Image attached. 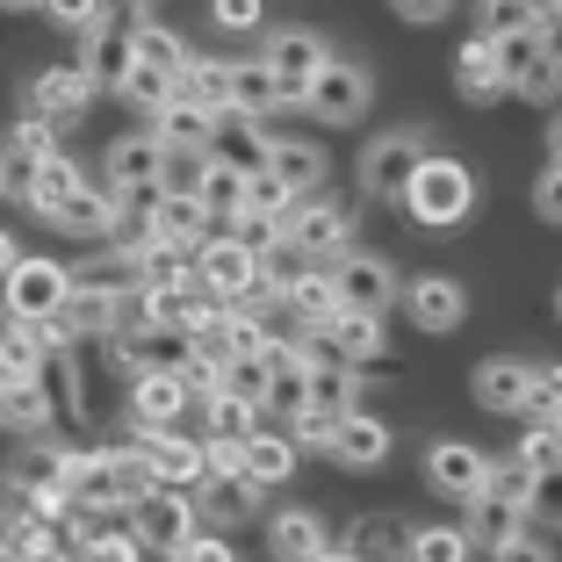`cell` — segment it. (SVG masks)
Returning <instances> with one entry per match:
<instances>
[{
  "label": "cell",
  "mask_w": 562,
  "mask_h": 562,
  "mask_svg": "<svg viewBox=\"0 0 562 562\" xmlns=\"http://www.w3.org/2000/svg\"><path fill=\"white\" fill-rule=\"evenodd\" d=\"M397 202L426 232H454V224H469V210H476V173H469L462 159H418V173L404 181Z\"/></svg>",
  "instance_id": "cell-1"
},
{
  "label": "cell",
  "mask_w": 562,
  "mask_h": 562,
  "mask_svg": "<svg viewBox=\"0 0 562 562\" xmlns=\"http://www.w3.org/2000/svg\"><path fill=\"white\" fill-rule=\"evenodd\" d=\"M145 469H137L131 447H109V454H80V462H66V505H80V513H131L137 497H145Z\"/></svg>",
  "instance_id": "cell-2"
},
{
  "label": "cell",
  "mask_w": 562,
  "mask_h": 562,
  "mask_svg": "<svg viewBox=\"0 0 562 562\" xmlns=\"http://www.w3.org/2000/svg\"><path fill=\"white\" fill-rule=\"evenodd\" d=\"M66 296H72V267L44 260V252H30V260H15L0 274V311H8V325H58Z\"/></svg>",
  "instance_id": "cell-3"
},
{
  "label": "cell",
  "mask_w": 562,
  "mask_h": 562,
  "mask_svg": "<svg viewBox=\"0 0 562 562\" xmlns=\"http://www.w3.org/2000/svg\"><path fill=\"white\" fill-rule=\"evenodd\" d=\"M195 289H202L210 303H224V311L274 296V289L260 281V260H252L238 238H202V246H195Z\"/></svg>",
  "instance_id": "cell-4"
},
{
  "label": "cell",
  "mask_w": 562,
  "mask_h": 562,
  "mask_svg": "<svg viewBox=\"0 0 562 562\" xmlns=\"http://www.w3.org/2000/svg\"><path fill=\"white\" fill-rule=\"evenodd\" d=\"M131 541L151 548V555H181V548L195 541V497L151 483V491L131 505Z\"/></svg>",
  "instance_id": "cell-5"
},
{
  "label": "cell",
  "mask_w": 562,
  "mask_h": 562,
  "mask_svg": "<svg viewBox=\"0 0 562 562\" xmlns=\"http://www.w3.org/2000/svg\"><path fill=\"white\" fill-rule=\"evenodd\" d=\"M483 44H491L505 87H519L533 101L555 94V44H548V30H513V36H483Z\"/></svg>",
  "instance_id": "cell-6"
},
{
  "label": "cell",
  "mask_w": 562,
  "mask_h": 562,
  "mask_svg": "<svg viewBox=\"0 0 562 562\" xmlns=\"http://www.w3.org/2000/svg\"><path fill=\"white\" fill-rule=\"evenodd\" d=\"M331 303L353 317H382L390 303H397V267L375 260V252H339V267H331Z\"/></svg>",
  "instance_id": "cell-7"
},
{
  "label": "cell",
  "mask_w": 562,
  "mask_h": 562,
  "mask_svg": "<svg viewBox=\"0 0 562 562\" xmlns=\"http://www.w3.org/2000/svg\"><path fill=\"white\" fill-rule=\"evenodd\" d=\"M137 469H145V483H159V491H195L210 469H202V447L195 440H181L173 426H159V432H137Z\"/></svg>",
  "instance_id": "cell-8"
},
{
  "label": "cell",
  "mask_w": 562,
  "mask_h": 562,
  "mask_svg": "<svg viewBox=\"0 0 562 562\" xmlns=\"http://www.w3.org/2000/svg\"><path fill=\"white\" fill-rule=\"evenodd\" d=\"M331 50L317 44L311 30H274L267 36V50H260V66L274 72V94H281V109H289V101H303V87H311V72L325 66Z\"/></svg>",
  "instance_id": "cell-9"
},
{
  "label": "cell",
  "mask_w": 562,
  "mask_h": 562,
  "mask_svg": "<svg viewBox=\"0 0 562 562\" xmlns=\"http://www.w3.org/2000/svg\"><path fill=\"white\" fill-rule=\"evenodd\" d=\"M418 159H426V137H418V131L375 137V145H368V159H361V188H368L375 202H397L404 181L418 173Z\"/></svg>",
  "instance_id": "cell-10"
},
{
  "label": "cell",
  "mask_w": 562,
  "mask_h": 562,
  "mask_svg": "<svg viewBox=\"0 0 562 562\" xmlns=\"http://www.w3.org/2000/svg\"><path fill=\"white\" fill-rule=\"evenodd\" d=\"M303 101H311L317 123H353L368 109V72L347 66V58H325V66L311 72V87H303Z\"/></svg>",
  "instance_id": "cell-11"
},
{
  "label": "cell",
  "mask_w": 562,
  "mask_h": 562,
  "mask_svg": "<svg viewBox=\"0 0 562 562\" xmlns=\"http://www.w3.org/2000/svg\"><path fill=\"white\" fill-rule=\"evenodd\" d=\"M397 303L418 331H454L469 317V296L454 274H418V281H397Z\"/></svg>",
  "instance_id": "cell-12"
},
{
  "label": "cell",
  "mask_w": 562,
  "mask_h": 562,
  "mask_svg": "<svg viewBox=\"0 0 562 562\" xmlns=\"http://www.w3.org/2000/svg\"><path fill=\"white\" fill-rule=\"evenodd\" d=\"M483 476H491V454L483 447H469V440H440V447H426V483L440 497H483Z\"/></svg>",
  "instance_id": "cell-13"
},
{
  "label": "cell",
  "mask_w": 562,
  "mask_h": 562,
  "mask_svg": "<svg viewBox=\"0 0 562 562\" xmlns=\"http://www.w3.org/2000/svg\"><path fill=\"white\" fill-rule=\"evenodd\" d=\"M325 454H331V462H347V469H382V462H390V426L368 418V412L331 418V426H325Z\"/></svg>",
  "instance_id": "cell-14"
},
{
  "label": "cell",
  "mask_w": 562,
  "mask_h": 562,
  "mask_svg": "<svg viewBox=\"0 0 562 562\" xmlns=\"http://www.w3.org/2000/svg\"><path fill=\"white\" fill-rule=\"evenodd\" d=\"M347 210H331V202H296V210L281 216V238L303 252V260H317V252H347Z\"/></svg>",
  "instance_id": "cell-15"
},
{
  "label": "cell",
  "mask_w": 562,
  "mask_h": 562,
  "mask_svg": "<svg viewBox=\"0 0 562 562\" xmlns=\"http://www.w3.org/2000/svg\"><path fill=\"white\" fill-rule=\"evenodd\" d=\"M188 404H195V397H188V382H181V375H131V426H137V432L173 426Z\"/></svg>",
  "instance_id": "cell-16"
},
{
  "label": "cell",
  "mask_w": 562,
  "mask_h": 562,
  "mask_svg": "<svg viewBox=\"0 0 562 562\" xmlns=\"http://www.w3.org/2000/svg\"><path fill=\"white\" fill-rule=\"evenodd\" d=\"M267 548H274V562H317L331 541H325V519L311 505H289V513L267 519Z\"/></svg>",
  "instance_id": "cell-17"
},
{
  "label": "cell",
  "mask_w": 562,
  "mask_h": 562,
  "mask_svg": "<svg viewBox=\"0 0 562 562\" xmlns=\"http://www.w3.org/2000/svg\"><path fill=\"white\" fill-rule=\"evenodd\" d=\"M267 145H274V137H267L252 116H224L210 131V159L232 166V173H267Z\"/></svg>",
  "instance_id": "cell-18"
},
{
  "label": "cell",
  "mask_w": 562,
  "mask_h": 562,
  "mask_svg": "<svg viewBox=\"0 0 562 562\" xmlns=\"http://www.w3.org/2000/svg\"><path fill=\"white\" fill-rule=\"evenodd\" d=\"M224 116H210V109H195V101H166V109H151V137H159V151H202L210 159V131Z\"/></svg>",
  "instance_id": "cell-19"
},
{
  "label": "cell",
  "mask_w": 562,
  "mask_h": 562,
  "mask_svg": "<svg viewBox=\"0 0 562 562\" xmlns=\"http://www.w3.org/2000/svg\"><path fill=\"white\" fill-rule=\"evenodd\" d=\"M87 94H94V87H87V72L80 66H58V72H44V80L30 87V123H66V116H80L87 109Z\"/></svg>",
  "instance_id": "cell-20"
},
{
  "label": "cell",
  "mask_w": 562,
  "mask_h": 562,
  "mask_svg": "<svg viewBox=\"0 0 562 562\" xmlns=\"http://www.w3.org/2000/svg\"><path fill=\"white\" fill-rule=\"evenodd\" d=\"M159 137L151 131H131V137H116V145H109V195H131V188H151V173H159Z\"/></svg>",
  "instance_id": "cell-21"
},
{
  "label": "cell",
  "mask_w": 562,
  "mask_h": 562,
  "mask_svg": "<svg viewBox=\"0 0 562 562\" xmlns=\"http://www.w3.org/2000/svg\"><path fill=\"white\" fill-rule=\"evenodd\" d=\"M238 476H246L252 491L289 483L296 476V440H281V432H246V440H238Z\"/></svg>",
  "instance_id": "cell-22"
},
{
  "label": "cell",
  "mask_w": 562,
  "mask_h": 562,
  "mask_svg": "<svg viewBox=\"0 0 562 562\" xmlns=\"http://www.w3.org/2000/svg\"><path fill=\"white\" fill-rule=\"evenodd\" d=\"M267 173L303 202V195H317V181H325V151L303 145V137H274V145H267Z\"/></svg>",
  "instance_id": "cell-23"
},
{
  "label": "cell",
  "mask_w": 562,
  "mask_h": 562,
  "mask_svg": "<svg viewBox=\"0 0 562 562\" xmlns=\"http://www.w3.org/2000/svg\"><path fill=\"white\" fill-rule=\"evenodd\" d=\"M50 224H58V232H72V238H109L123 224V202L109 195V188H87L80 181V188H72V202L50 216Z\"/></svg>",
  "instance_id": "cell-24"
},
{
  "label": "cell",
  "mask_w": 562,
  "mask_h": 562,
  "mask_svg": "<svg viewBox=\"0 0 562 562\" xmlns=\"http://www.w3.org/2000/svg\"><path fill=\"white\" fill-rule=\"evenodd\" d=\"M145 238H166V246H188V252H195L202 238H210V216H202V202H188V195H151Z\"/></svg>",
  "instance_id": "cell-25"
},
{
  "label": "cell",
  "mask_w": 562,
  "mask_h": 562,
  "mask_svg": "<svg viewBox=\"0 0 562 562\" xmlns=\"http://www.w3.org/2000/svg\"><path fill=\"white\" fill-rule=\"evenodd\" d=\"M173 101H195V109L224 116V109H232V66H216V58H188V66L173 72Z\"/></svg>",
  "instance_id": "cell-26"
},
{
  "label": "cell",
  "mask_w": 562,
  "mask_h": 562,
  "mask_svg": "<svg viewBox=\"0 0 562 562\" xmlns=\"http://www.w3.org/2000/svg\"><path fill=\"white\" fill-rule=\"evenodd\" d=\"M331 339V353H339V361H382V347H390V339H382V317H353V311H331L325 325H317Z\"/></svg>",
  "instance_id": "cell-27"
},
{
  "label": "cell",
  "mask_w": 562,
  "mask_h": 562,
  "mask_svg": "<svg viewBox=\"0 0 562 562\" xmlns=\"http://www.w3.org/2000/svg\"><path fill=\"white\" fill-rule=\"evenodd\" d=\"M50 151H58V145H50L44 123H22V131L0 145V188H8V195H22V188H30V173L50 159Z\"/></svg>",
  "instance_id": "cell-28"
},
{
  "label": "cell",
  "mask_w": 562,
  "mask_h": 562,
  "mask_svg": "<svg viewBox=\"0 0 562 562\" xmlns=\"http://www.w3.org/2000/svg\"><path fill=\"white\" fill-rule=\"evenodd\" d=\"M303 412H311V418H347V412H353V368H347V361H311Z\"/></svg>",
  "instance_id": "cell-29"
},
{
  "label": "cell",
  "mask_w": 562,
  "mask_h": 562,
  "mask_svg": "<svg viewBox=\"0 0 562 562\" xmlns=\"http://www.w3.org/2000/svg\"><path fill=\"white\" fill-rule=\"evenodd\" d=\"M50 325H0V382H36Z\"/></svg>",
  "instance_id": "cell-30"
},
{
  "label": "cell",
  "mask_w": 562,
  "mask_h": 562,
  "mask_svg": "<svg viewBox=\"0 0 562 562\" xmlns=\"http://www.w3.org/2000/svg\"><path fill=\"white\" fill-rule=\"evenodd\" d=\"M72 188H80V166H72L66 151H50V159H44V166L30 173V188H22V202H30L36 216H58V210L72 202Z\"/></svg>",
  "instance_id": "cell-31"
},
{
  "label": "cell",
  "mask_w": 562,
  "mask_h": 562,
  "mask_svg": "<svg viewBox=\"0 0 562 562\" xmlns=\"http://www.w3.org/2000/svg\"><path fill=\"white\" fill-rule=\"evenodd\" d=\"M527 382H533L527 361H483L476 368V404L483 412H519L527 404Z\"/></svg>",
  "instance_id": "cell-32"
},
{
  "label": "cell",
  "mask_w": 562,
  "mask_h": 562,
  "mask_svg": "<svg viewBox=\"0 0 562 562\" xmlns=\"http://www.w3.org/2000/svg\"><path fill=\"white\" fill-rule=\"evenodd\" d=\"M195 202H202V216L210 224H238V210H246V173H232V166H202V188H195Z\"/></svg>",
  "instance_id": "cell-33"
},
{
  "label": "cell",
  "mask_w": 562,
  "mask_h": 562,
  "mask_svg": "<svg viewBox=\"0 0 562 562\" xmlns=\"http://www.w3.org/2000/svg\"><path fill=\"white\" fill-rule=\"evenodd\" d=\"M131 66H151V72H181L188 66V44L166 22H131Z\"/></svg>",
  "instance_id": "cell-34"
},
{
  "label": "cell",
  "mask_w": 562,
  "mask_h": 562,
  "mask_svg": "<svg viewBox=\"0 0 562 562\" xmlns=\"http://www.w3.org/2000/svg\"><path fill=\"white\" fill-rule=\"evenodd\" d=\"M454 87H462V101H491L497 87V58H491V44H483V36H469L462 50H454Z\"/></svg>",
  "instance_id": "cell-35"
},
{
  "label": "cell",
  "mask_w": 562,
  "mask_h": 562,
  "mask_svg": "<svg viewBox=\"0 0 562 562\" xmlns=\"http://www.w3.org/2000/svg\"><path fill=\"white\" fill-rule=\"evenodd\" d=\"M80 72H87V87H123V72H131V22L123 30H101Z\"/></svg>",
  "instance_id": "cell-36"
},
{
  "label": "cell",
  "mask_w": 562,
  "mask_h": 562,
  "mask_svg": "<svg viewBox=\"0 0 562 562\" xmlns=\"http://www.w3.org/2000/svg\"><path fill=\"white\" fill-rule=\"evenodd\" d=\"M260 109H281V94H274V72L252 58V66H232V109L224 116H260Z\"/></svg>",
  "instance_id": "cell-37"
},
{
  "label": "cell",
  "mask_w": 562,
  "mask_h": 562,
  "mask_svg": "<svg viewBox=\"0 0 562 562\" xmlns=\"http://www.w3.org/2000/svg\"><path fill=\"white\" fill-rule=\"evenodd\" d=\"M202 404V418H210V440H246V432H260L252 426V404H238V397H224V390H210V397H195Z\"/></svg>",
  "instance_id": "cell-38"
},
{
  "label": "cell",
  "mask_w": 562,
  "mask_h": 562,
  "mask_svg": "<svg viewBox=\"0 0 562 562\" xmlns=\"http://www.w3.org/2000/svg\"><path fill=\"white\" fill-rule=\"evenodd\" d=\"M202 151H166L159 159V173H151V195H188L195 202V188H202Z\"/></svg>",
  "instance_id": "cell-39"
},
{
  "label": "cell",
  "mask_w": 562,
  "mask_h": 562,
  "mask_svg": "<svg viewBox=\"0 0 562 562\" xmlns=\"http://www.w3.org/2000/svg\"><path fill=\"white\" fill-rule=\"evenodd\" d=\"M519 527H527V519H519L513 505H497V497H469V527H462L469 541H491L497 548L505 533H519Z\"/></svg>",
  "instance_id": "cell-40"
},
{
  "label": "cell",
  "mask_w": 562,
  "mask_h": 562,
  "mask_svg": "<svg viewBox=\"0 0 562 562\" xmlns=\"http://www.w3.org/2000/svg\"><path fill=\"white\" fill-rule=\"evenodd\" d=\"M469 533L462 527H426V533H412V541H404V555L412 562H469Z\"/></svg>",
  "instance_id": "cell-41"
},
{
  "label": "cell",
  "mask_w": 562,
  "mask_h": 562,
  "mask_svg": "<svg viewBox=\"0 0 562 562\" xmlns=\"http://www.w3.org/2000/svg\"><path fill=\"white\" fill-rule=\"evenodd\" d=\"M195 491H210V497H202V505H210V519H246V513H252V497H260L246 476H202Z\"/></svg>",
  "instance_id": "cell-42"
},
{
  "label": "cell",
  "mask_w": 562,
  "mask_h": 562,
  "mask_svg": "<svg viewBox=\"0 0 562 562\" xmlns=\"http://www.w3.org/2000/svg\"><path fill=\"white\" fill-rule=\"evenodd\" d=\"M281 296H289V311H296V317H311V325H325V317L339 311V303H331V281H325V274H311V267H303V274L281 289Z\"/></svg>",
  "instance_id": "cell-43"
},
{
  "label": "cell",
  "mask_w": 562,
  "mask_h": 562,
  "mask_svg": "<svg viewBox=\"0 0 562 562\" xmlns=\"http://www.w3.org/2000/svg\"><path fill=\"white\" fill-rule=\"evenodd\" d=\"M131 109H166L173 101V72H151V66H131L123 72V87H116Z\"/></svg>",
  "instance_id": "cell-44"
},
{
  "label": "cell",
  "mask_w": 562,
  "mask_h": 562,
  "mask_svg": "<svg viewBox=\"0 0 562 562\" xmlns=\"http://www.w3.org/2000/svg\"><path fill=\"white\" fill-rule=\"evenodd\" d=\"M0 397H8V426H50V404H44V390L36 382H0Z\"/></svg>",
  "instance_id": "cell-45"
},
{
  "label": "cell",
  "mask_w": 562,
  "mask_h": 562,
  "mask_svg": "<svg viewBox=\"0 0 562 562\" xmlns=\"http://www.w3.org/2000/svg\"><path fill=\"white\" fill-rule=\"evenodd\" d=\"M296 210V195L274 181V173H246V210L238 216H289Z\"/></svg>",
  "instance_id": "cell-46"
},
{
  "label": "cell",
  "mask_w": 562,
  "mask_h": 562,
  "mask_svg": "<svg viewBox=\"0 0 562 562\" xmlns=\"http://www.w3.org/2000/svg\"><path fill=\"white\" fill-rule=\"evenodd\" d=\"M519 469H533V476H555V469H562V440H555V426H533L527 440H519Z\"/></svg>",
  "instance_id": "cell-47"
},
{
  "label": "cell",
  "mask_w": 562,
  "mask_h": 562,
  "mask_svg": "<svg viewBox=\"0 0 562 562\" xmlns=\"http://www.w3.org/2000/svg\"><path fill=\"white\" fill-rule=\"evenodd\" d=\"M232 238L252 252V260H267V252L281 246V216H238V224H232Z\"/></svg>",
  "instance_id": "cell-48"
},
{
  "label": "cell",
  "mask_w": 562,
  "mask_h": 562,
  "mask_svg": "<svg viewBox=\"0 0 562 562\" xmlns=\"http://www.w3.org/2000/svg\"><path fill=\"white\" fill-rule=\"evenodd\" d=\"M491 562H555V548H548L533 527H519V533H505V541L491 548Z\"/></svg>",
  "instance_id": "cell-49"
},
{
  "label": "cell",
  "mask_w": 562,
  "mask_h": 562,
  "mask_svg": "<svg viewBox=\"0 0 562 562\" xmlns=\"http://www.w3.org/2000/svg\"><path fill=\"white\" fill-rule=\"evenodd\" d=\"M555 390H562V382H555V368H541V375L527 382V404H519V412H527L533 426H555Z\"/></svg>",
  "instance_id": "cell-50"
},
{
  "label": "cell",
  "mask_w": 562,
  "mask_h": 562,
  "mask_svg": "<svg viewBox=\"0 0 562 562\" xmlns=\"http://www.w3.org/2000/svg\"><path fill=\"white\" fill-rule=\"evenodd\" d=\"M44 15L66 30H101V0H44Z\"/></svg>",
  "instance_id": "cell-51"
},
{
  "label": "cell",
  "mask_w": 562,
  "mask_h": 562,
  "mask_svg": "<svg viewBox=\"0 0 562 562\" xmlns=\"http://www.w3.org/2000/svg\"><path fill=\"white\" fill-rule=\"evenodd\" d=\"M216 30L252 36V30H260V0H216Z\"/></svg>",
  "instance_id": "cell-52"
},
{
  "label": "cell",
  "mask_w": 562,
  "mask_h": 562,
  "mask_svg": "<svg viewBox=\"0 0 562 562\" xmlns=\"http://www.w3.org/2000/svg\"><path fill=\"white\" fill-rule=\"evenodd\" d=\"M87 562H137L131 533H87Z\"/></svg>",
  "instance_id": "cell-53"
},
{
  "label": "cell",
  "mask_w": 562,
  "mask_h": 562,
  "mask_svg": "<svg viewBox=\"0 0 562 562\" xmlns=\"http://www.w3.org/2000/svg\"><path fill=\"white\" fill-rule=\"evenodd\" d=\"M533 210H541L548 224L562 216V166H548V173H541V188H533Z\"/></svg>",
  "instance_id": "cell-54"
},
{
  "label": "cell",
  "mask_w": 562,
  "mask_h": 562,
  "mask_svg": "<svg viewBox=\"0 0 562 562\" xmlns=\"http://www.w3.org/2000/svg\"><path fill=\"white\" fill-rule=\"evenodd\" d=\"M173 562H238V555H232V541H210V533H195V541H188Z\"/></svg>",
  "instance_id": "cell-55"
},
{
  "label": "cell",
  "mask_w": 562,
  "mask_h": 562,
  "mask_svg": "<svg viewBox=\"0 0 562 562\" xmlns=\"http://www.w3.org/2000/svg\"><path fill=\"white\" fill-rule=\"evenodd\" d=\"M390 8H397L404 22H440L447 8H454V0H390Z\"/></svg>",
  "instance_id": "cell-56"
},
{
  "label": "cell",
  "mask_w": 562,
  "mask_h": 562,
  "mask_svg": "<svg viewBox=\"0 0 562 562\" xmlns=\"http://www.w3.org/2000/svg\"><path fill=\"white\" fill-rule=\"evenodd\" d=\"M15 260H22V252H15V238L0 232V274H8V267H15Z\"/></svg>",
  "instance_id": "cell-57"
},
{
  "label": "cell",
  "mask_w": 562,
  "mask_h": 562,
  "mask_svg": "<svg viewBox=\"0 0 562 562\" xmlns=\"http://www.w3.org/2000/svg\"><path fill=\"white\" fill-rule=\"evenodd\" d=\"M317 562H353V555H339V548H325V555H317Z\"/></svg>",
  "instance_id": "cell-58"
},
{
  "label": "cell",
  "mask_w": 562,
  "mask_h": 562,
  "mask_svg": "<svg viewBox=\"0 0 562 562\" xmlns=\"http://www.w3.org/2000/svg\"><path fill=\"white\" fill-rule=\"evenodd\" d=\"M0 8H44V0H0Z\"/></svg>",
  "instance_id": "cell-59"
},
{
  "label": "cell",
  "mask_w": 562,
  "mask_h": 562,
  "mask_svg": "<svg viewBox=\"0 0 562 562\" xmlns=\"http://www.w3.org/2000/svg\"><path fill=\"white\" fill-rule=\"evenodd\" d=\"M0 426H8V397H0Z\"/></svg>",
  "instance_id": "cell-60"
}]
</instances>
